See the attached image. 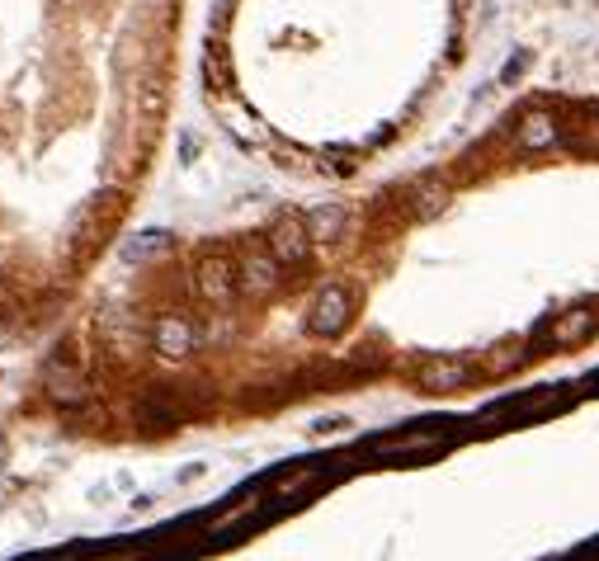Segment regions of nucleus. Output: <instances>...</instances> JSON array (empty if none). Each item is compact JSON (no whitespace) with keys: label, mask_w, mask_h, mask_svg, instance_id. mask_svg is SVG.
Masks as SVG:
<instances>
[{"label":"nucleus","mask_w":599,"mask_h":561,"mask_svg":"<svg viewBox=\"0 0 599 561\" xmlns=\"http://www.w3.org/2000/svg\"><path fill=\"white\" fill-rule=\"evenodd\" d=\"M345 321H350V293H345L340 283H331V288L317 297V307H312V316H307V326L317 330V335H335Z\"/></svg>","instance_id":"nucleus-1"},{"label":"nucleus","mask_w":599,"mask_h":561,"mask_svg":"<svg viewBox=\"0 0 599 561\" xmlns=\"http://www.w3.org/2000/svg\"><path fill=\"white\" fill-rule=\"evenodd\" d=\"M307 241H312V231L302 227V222H293V217L269 231V250L279 255V264H302L307 260Z\"/></svg>","instance_id":"nucleus-2"},{"label":"nucleus","mask_w":599,"mask_h":561,"mask_svg":"<svg viewBox=\"0 0 599 561\" xmlns=\"http://www.w3.org/2000/svg\"><path fill=\"white\" fill-rule=\"evenodd\" d=\"M236 283H241L250 297H265L269 288L279 283V255H260V250L246 255V260H241V279Z\"/></svg>","instance_id":"nucleus-3"},{"label":"nucleus","mask_w":599,"mask_h":561,"mask_svg":"<svg viewBox=\"0 0 599 561\" xmlns=\"http://www.w3.org/2000/svg\"><path fill=\"white\" fill-rule=\"evenodd\" d=\"M199 293L208 297V302H217V307H227V302H232V293H236L232 269H227L222 260H208L199 269Z\"/></svg>","instance_id":"nucleus-4"},{"label":"nucleus","mask_w":599,"mask_h":561,"mask_svg":"<svg viewBox=\"0 0 599 561\" xmlns=\"http://www.w3.org/2000/svg\"><path fill=\"white\" fill-rule=\"evenodd\" d=\"M189 345H194V330H189V321H180V316H161V321H156V349H161L166 359H180V354H189Z\"/></svg>","instance_id":"nucleus-5"},{"label":"nucleus","mask_w":599,"mask_h":561,"mask_svg":"<svg viewBox=\"0 0 599 561\" xmlns=\"http://www.w3.org/2000/svg\"><path fill=\"white\" fill-rule=\"evenodd\" d=\"M458 382H467V363H425L420 368V387H430V392H449V387H458Z\"/></svg>","instance_id":"nucleus-6"},{"label":"nucleus","mask_w":599,"mask_h":561,"mask_svg":"<svg viewBox=\"0 0 599 561\" xmlns=\"http://www.w3.org/2000/svg\"><path fill=\"white\" fill-rule=\"evenodd\" d=\"M557 142V123H552L548 114H529L524 123H519V147H529V151H543Z\"/></svg>","instance_id":"nucleus-7"},{"label":"nucleus","mask_w":599,"mask_h":561,"mask_svg":"<svg viewBox=\"0 0 599 561\" xmlns=\"http://www.w3.org/2000/svg\"><path fill=\"white\" fill-rule=\"evenodd\" d=\"M307 231H312V241H335L345 231V208H317L307 217Z\"/></svg>","instance_id":"nucleus-8"},{"label":"nucleus","mask_w":599,"mask_h":561,"mask_svg":"<svg viewBox=\"0 0 599 561\" xmlns=\"http://www.w3.org/2000/svg\"><path fill=\"white\" fill-rule=\"evenodd\" d=\"M590 330H595V316L571 312V316H562V321L552 326V340H581V335H590Z\"/></svg>","instance_id":"nucleus-9"},{"label":"nucleus","mask_w":599,"mask_h":561,"mask_svg":"<svg viewBox=\"0 0 599 561\" xmlns=\"http://www.w3.org/2000/svg\"><path fill=\"white\" fill-rule=\"evenodd\" d=\"M439 439L434 434H406V439H387L383 453H416V448H434Z\"/></svg>","instance_id":"nucleus-10"},{"label":"nucleus","mask_w":599,"mask_h":561,"mask_svg":"<svg viewBox=\"0 0 599 561\" xmlns=\"http://www.w3.org/2000/svg\"><path fill=\"white\" fill-rule=\"evenodd\" d=\"M161 246H166V236H161V231H147V241H133V246H128V260L151 255V250H161Z\"/></svg>","instance_id":"nucleus-11"}]
</instances>
